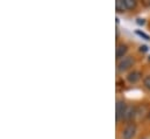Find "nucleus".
<instances>
[{"mask_svg": "<svg viewBox=\"0 0 150 139\" xmlns=\"http://www.w3.org/2000/svg\"><path fill=\"white\" fill-rule=\"evenodd\" d=\"M135 135H136V125L134 123H130L123 129L121 137L122 139H133L135 137Z\"/></svg>", "mask_w": 150, "mask_h": 139, "instance_id": "1", "label": "nucleus"}, {"mask_svg": "<svg viewBox=\"0 0 150 139\" xmlns=\"http://www.w3.org/2000/svg\"><path fill=\"white\" fill-rule=\"evenodd\" d=\"M133 64H134V59L132 56H126L122 60H120V62L117 64V69H119V71H126Z\"/></svg>", "mask_w": 150, "mask_h": 139, "instance_id": "2", "label": "nucleus"}, {"mask_svg": "<svg viewBox=\"0 0 150 139\" xmlns=\"http://www.w3.org/2000/svg\"><path fill=\"white\" fill-rule=\"evenodd\" d=\"M135 115H136V107L133 106V105H127V107H126V110H125V112H123L122 119H125V120H130V119H133V118L135 117Z\"/></svg>", "mask_w": 150, "mask_h": 139, "instance_id": "3", "label": "nucleus"}, {"mask_svg": "<svg viewBox=\"0 0 150 139\" xmlns=\"http://www.w3.org/2000/svg\"><path fill=\"white\" fill-rule=\"evenodd\" d=\"M127 50H128V47L127 44H123V43H120L117 44L116 47V50H115V55H116V59H123L126 57V54H127Z\"/></svg>", "mask_w": 150, "mask_h": 139, "instance_id": "4", "label": "nucleus"}, {"mask_svg": "<svg viewBox=\"0 0 150 139\" xmlns=\"http://www.w3.org/2000/svg\"><path fill=\"white\" fill-rule=\"evenodd\" d=\"M126 107H127V105L123 101L116 102V120H120L123 117V112H125Z\"/></svg>", "mask_w": 150, "mask_h": 139, "instance_id": "5", "label": "nucleus"}, {"mask_svg": "<svg viewBox=\"0 0 150 139\" xmlns=\"http://www.w3.org/2000/svg\"><path fill=\"white\" fill-rule=\"evenodd\" d=\"M141 77H142V74H141L139 70H133L132 72L128 74L127 80H128L130 83H136V82H139V81L141 80Z\"/></svg>", "mask_w": 150, "mask_h": 139, "instance_id": "6", "label": "nucleus"}, {"mask_svg": "<svg viewBox=\"0 0 150 139\" xmlns=\"http://www.w3.org/2000/svg\"><path fill=\"white\" fill-rule=\"evenodd\" d=\"M115 8H116L119 12H125V11H127L126 5H125V0H116V2H115Z\"/></svg>", "mask_w": 150, "mask_h": 139, "instance_id": "7", "label": "nucleus"}, {"mask_svg": "<svg viewBox=\"0 0 150 139\" xmlns=\"http://www.w3.org/2000/svg\"><path fill=\"white\" fill-rule=\"evenodd\" d=\"M125 5L127 9H134L136 7V1L135 0H125Z\"/></svg>", "mask_w": 150, "mask_h": 139, "instance_id": "8", "label": "nucleus"}, {"mask_svg": "<svg viewBox=\"0 0 150 139\" xmlns=\"http://www.w3.org/2000/svg\"><path fill=\"white\" fill-rule=\"evenodd\" d=\"M143 85H144L146 89L150 90V74L144 77V80H143Z\"/></svg>", "mask_w": 150, "mask_h": 139, "instance_id": "9", "label": "nucleus"}, {"mask_svg": "<svg viewBox=\"0 0 150 139\" xmlns=\"http://www.w3.org/2000/svg\"><path fill=\"white\" fill-rule=\"evenodd\" d=\"M136 34L139 35V36H141V37H143L144 40H147V41H149L150 40V36L148 34H146V33H143V32H141V31H136Z\"/></svg>", "mask_w": 150, "mask_h": 139, "instance_id": "10", "label": "nucleus"}, {"mask_svg": "<svg viewBox=\"0 0 150 139\" xmlns=\"http://www.w3.org/2000/svg\"><path fill=\"white\" fill-rule=\"evenodd\" d=\"M137 24L139 25H143L144 24V20L143 19H137Z\"/></svg>", "mask_w": 150, "mask_h": 139, "instance_id": "11", "label": "nucleus"}, {"mask_svg": "<svg viewBox=\"0 0 150 139\" xmlns=\"http://www.w3.org/2000/svg\"><path fill=\"white\" fill-rule=\"evenodd\" d=\"M149 117H150V113H149Z\"/></svg>", "mask_w": 150, "mask_h": 139, "instance_id": "12", "label": "nucleus"}]
</instances>
